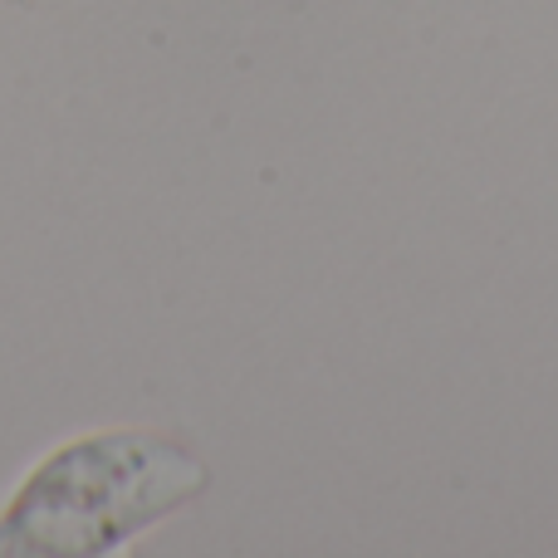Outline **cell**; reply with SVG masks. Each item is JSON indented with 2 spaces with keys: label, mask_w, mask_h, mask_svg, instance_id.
I'll use <instances>...</instances> for the list:
<instances>
[{
  "label": "cell",
  "mask_w": 558,
  "mask_h": 558,
  "mask_svg": "<svg viewBox=\"0 0 558 558\" xmlns=\"http://www.w3.org/2000/svg\"><path fill=\"white\" fill-rule=\"evenodd\" d=\"M206 465L157 432H94L49 451L0 510V558H94L206 490Z\"/></svg>",
  "instance_id": "cell-1"
}]
</instances>
